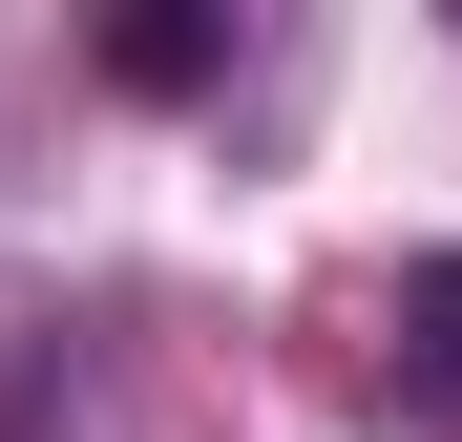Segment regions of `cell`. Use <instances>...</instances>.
Listing matches in <instances>:
<instances>
[{"label":"cell","mask_w":462,"mask_h":442,"mask_svg":"<svg viewBox=\"0 0 462 442\" xmlns=\"http://www.w3.org/2000/svg\"><path fill=\"white\" fill-rule=\"evenodd\" d=\"M210 63H231V22H210V0H147V22H106V85H147V106H189Z\"/></svg>","instance_id":"cell-1"},{"label":"cell","mask_w":462,"mask_h":442,"mask_svg":"<svg viewBox=\"0 0 462 442\" xmlns=\"http://www.w3.org/2000/svg\"><path fill=\"white\" fill-rule=\"evenodd\" d=\"M400 400H420V421H462V253H420V274H400Z\"/></svg>","instance_id":"cell-2"}]
</instances>
